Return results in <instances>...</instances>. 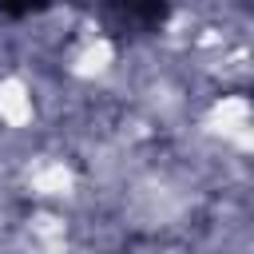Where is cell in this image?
<instances>
[{"mask_svg": "<svg viewBox=\"0 0 254 254\" xmlns=\"http://www.w3.org/2000/svg\"><path fill=\"white\" fill-rule=\"evenodd\" d=\"M167 4H107L99 8V20L111 24V32H151L167 20Z\"/></svg>", "mask_w": 254, "mask_h": 254, "instance_id": "6da1fadb", "label": "cell"}]
</instances>
